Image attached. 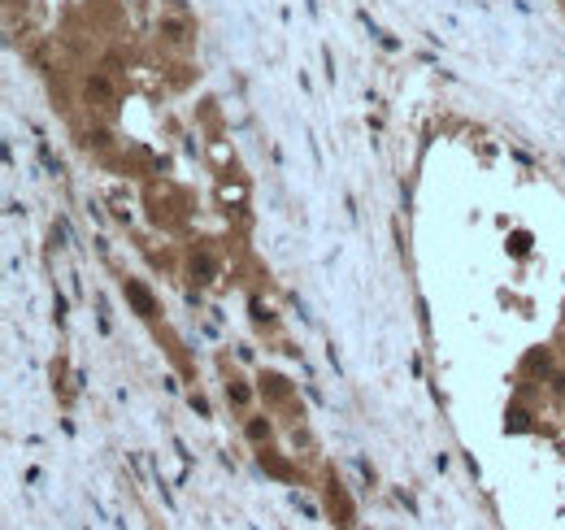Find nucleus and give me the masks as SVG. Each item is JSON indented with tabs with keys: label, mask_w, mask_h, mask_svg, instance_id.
<instances>
[{
	"label": "nucleus",
	"mask_w": 565,
	"mask_h": 530,
	"mask_svg": "<svg viewBox=\"0 0 565 530\" xmlns=\"http://www.w3.org/2000/svg\"><path fill=\"white\" fill-rule=\"evenodd\" d=\"M248 439H256V443H261V439H270V422L252 417V422H248Z\"/></svg>",
	"instance_id": "2"
},
{
	"label": "nucleus",
	"mask_w": 565,
	"mask_h": 530,
	"mask_svg": "<svg viewBox=\"0 0 565 530\" xmlns=\"http://www.w3.org/2000/svg\"><path fill=\"white\" fill-rule=\"evenodd\" d=\"M126 296H131L135 305H139V313H144V317H152V300H148V291H144L139 283H126Z\"/></svg>",
	"instance_id": "1"
}]
</instances>
